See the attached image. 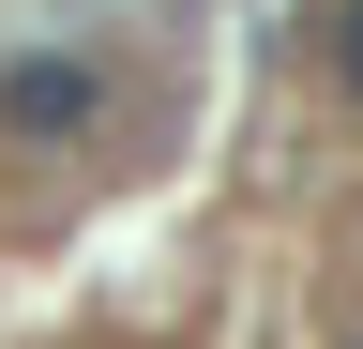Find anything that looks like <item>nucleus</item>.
Here are the masks:
<instances>
[{
  "mask_svg": "<svg viewBox=\"0 0 363 349\" xmlns=\"http://www.w3.org/2000/svg\"><path fill=\"white\" fill-rule=\"evenodd\" d=\"M333 76H348V92H363V0H348V16H333Z\"/></svg>",
  "mask_w": 363,
  "mask_h": 349,
  "instance_id": "nucleus-2",
  "label": "nucleus"
},
{
  "mask_svg": "<svg viewBox=\"0 0 363 349\" xmlns=\"http://www.w3.org/2000/svg\"><path fill=\"white\" fill-rule=\"evenodd\" d=\"M91 122H106V61H16L0 76V137H91Z\"/></svg>",
  "mask_w": 363,
  "mask_h": 349,
  "instance_id": "nucleus-1",
  "label": "nucleus"
}]
</instances>
